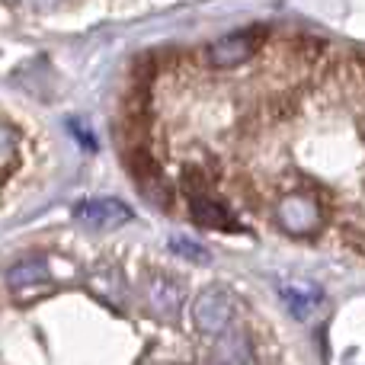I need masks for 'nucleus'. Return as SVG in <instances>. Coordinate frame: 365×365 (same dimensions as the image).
<instances>
[{
	"mask_svg": "<svg viewBox=\"0 0 365 365\" xmlns=\"http://www.w3.org/2000/svg\"><path fill=\"white\" fill-rule=\"evenodd\" d=\"M128 170H132L135 186H138L158 208H170L173 205V182L164 173V167L158 164V158H154L145 145L135 148V151L128 154Z\"/></svg>",
	"mask_w": 365,
	"mask_h": 365,
	"instance_id": "nucleus-5",
	"label": "nucleus"
},
{
	"mask_svg": "<svg viewBox=\"0 0 365 365\" xmlns=\"http://www.w3.org/2000/svg\"><path fill=\"white\" fill-rule=\"evenodd\" d=\"M74 218L90 227H119L132 221V208L119 199H87L74 208Z\"/></svg>",
	"mask_w": 365,
	"mask_h": 365,
	"instance_id": "nucleus-8",
	"label": "nucleus"
},
{
	"mask_svg": "<svg viewBox=\"0 0 365 365\" xmlns=\"http://www.w3.org/2000/svg\"><path fill=\"white\" fill-rule=\"evenodd\" d=\"M272 221L292 237H311L324 227V199L304 189L282 192L272 202Z\"/></svg>",
	"mask_w": 365,
	"mask_h": 365,
	"instance_id": "nucleus-1",
	"label": "nucleus"
},
{
	"mask_svg": "<svg viewBox=\"0 0 365 365\" xmlns=\"http://www.w3.org/2000/svg\"><path fill=\"white\" fill-rule=\"evenodd\" d=\"M321 289L317 285H308V282H298V285H282V302L285 308L292 311V317L304 321L311 311L321 308Z\"/></svg>",
	"mask_w": 365,
	"mask_h": 365,
	"instance_id": "nucleus-10",
	"label": "nucleus"
},
{
	"mask_svg": "<svg viewBox=\"0 0 365 365\" xmlns=\"http://www.w3.org/2000/svg\"><path fill=\"white\" fill-rule=\"evenodd\" d=\"M141 302H145L148 314L158 317L160 324H177L182 304H186V289L170 272H148L141 279Z\"/></svg>",
	"mask_w": 365,
	"mask_h": 365,
	"instance_id": "nucleus-2",
	"label": "nucleus"
},
{
	"mask_svg": "<svg viewBox=\"0 0 365 365\" xmlns=\"http://www.w3.org/2000/svg\"><path fill=\"white\" fill-rule=\"evenodd\" d=\"M6 285L16 298H32L38 295L42 289H51V276H48V263L38 257H29V259H19L16 266H10L6 272Z\"/></svg>",
	"mask_w": 365,
	"mask_h": 365,
	"instance_id": "nucleus-7",
	"label": "nucleus"
},
{
	"mask_svg": "<svg viewBox=\"0 0 365 365\" xmlns=\"http://www.w3.org/2000/svg\"><path fill=\"white\" fill-rule=\"evenodd\" d=\"M186 199H189V212H192V218L199 221V225H205V227H227V231L234 227L231 225L234 215L227 212V205L218 199V192H215V189L186 195Z\"/></svg>",
	"mask_w": 365,
	"mask_h": 365,
	"instance_id": "nucleus-9",
	"label": "nucleus"
},
{
	"mask_svg": "<svg viewBox=\"0 0 365 365\" xmlns=\"http://www.w3.org/2000/svg\"><path fill=\"white\" fill-rule=\"evenodd\" d=\"M170 247H173V253H177V257H182V259H189V263H202L205 266L208 259V250L202 244H195V240H189V237H173L170 240Z\"/></svg>",
	"mask_w": 365,
	"mask_h": 365,
	"instance_id": "nucleus-12",
	"label": "nucleus"
},
{
	"mask_svg": "<svg viewBox=\"0 0 365 365\" xmlns=\"http://www.w3.org/2000/svg\"><path fill=\"white\" fill-rule=\"evenodd\" d=\"M234 317H237V302L227 289L212 285V289L199 292V298L192 302V327L202 336H218L227 327H234Z\"/></svg>",
	"mask_w": 365,
	"mask_h": 365,
	"instance_id": "nucleus-3",
	"label": "nucleus"
},
{
	"mask_svg": "<svg viewBox=\"0 0 365 365\" xmlns=\"http://www.w3.org/2000/svg\"><path fill=\"white\" fill-rule=\"evenodd\" d=\"M16 148H19V135L13 125L0 122V177L10 173V167L16 164Z\"/></svg>",
	"mask_w": 365,
	"mask_h": 365,
	"instance_id": "nucleus-11",
	"label": "nucleus"
},
{
	"mask_svg": "<svg viewBox=\"0 0 365 365\" xmlns=\"http://www.w3.org/2000/svg\"><path fill=\"white\" fill-rule=\"evenodd\" d=\"M259 45H263V32L240 29V32H231V36H221V38H215V42H208L205 48H202V58H205V64L215 71H231V68H240V64L250 61Z\"/></svg>",
	"mask_w": 365,
	"mask_h": 365,
	"instance_id": "nucleus-4",
	"label": "nucleus"
},
{
	"mask_svg": "<svg viewBox=\"0 0 365 365\" xmlns=\"http://www.w3.org/2000/svg\"><path fill=\"white\" fill-rule=\"evenodd\" d=\"M253 362H257L253 340L240 327H227L225 334L215 336L212 349L205 356V365H253Z\"/></svg>",
	"mask_w": 365,
	"mask_h": 365,
	"instance_id": "nucleus-6",
	"label": "nucleus"
}]
</instances>
